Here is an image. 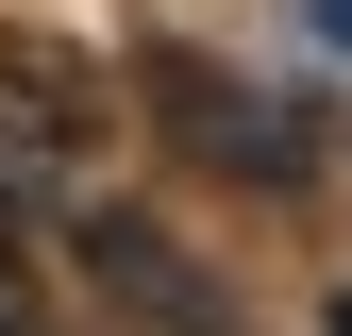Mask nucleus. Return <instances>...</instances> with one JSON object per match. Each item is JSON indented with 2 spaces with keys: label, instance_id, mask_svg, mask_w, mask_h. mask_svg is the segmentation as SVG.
I'll return each instance as SVG.
<instances>
[{
  "label": "nucleus",
  "instance_id": "obj_2",
  "mask_svg": "<svg viewBox=\"0 0 352 336\" xmlns=\"http://www.w3.org/2000/svg\"><path fill=\"white\" fill-rule=\"evenodd\" d=\"M84 168H101V101H84V67L0 51V185H17V202H84Z\"/></svg>",
  "mask_w": 352,
  "mask_h": 336
},
{
  "label": "nucleus",
  "instance_id": "obj_1",
  "mask_svg": "<svg viewBox=\"0 0 352 336\" xmlns=\"http://www.w3.org/2000/svg\"><path fill=\"white\" fill-rule=\"evenodd\" d=\"M151 118H168L201 168H235V185H302V168H319V118H302V101H252V84H218L201 51H151Z\"/></svg>",
  "mask_w": 352,
  "mask_h": 336
},
{
  "label": "nucleus",
  "instance_id": "obj_3",
  "mask_svg": "<svg viewBox=\"0 0 352 336\" xmlns=\"http://www.w3.org/2000/svg\"><path fill=\"white\" fill-rule=\"evenodd\" d=\"M84 286H101V303H135L151 336H235L218 269H201V252H168L151 219H118V202H84Z\"/></svg>",
  "mask_w": 352,
  "mask_h": 336
},
{
  "label": "nucleus",
  "instance_id": "obj_6",
  "mask_svg": "<svg viewBox=\"0 0 352 336\" xmlns=\"http://www.w3.org/2000/svg\"><path fill=\"white\" fill-rule=\"evenodd\" d=\"M336 336H352V303H336Z\"/></svg>",
  "mask_w": 352,
  "mask_h": 336
},
{
  "label": "nucleus",
  "instance_id": "obj_4",
  "mask_svg": "<svg viewBox=\"0 0 352 336\" xmlns=\"http://www.w3.org/2000/svg\"><path fill=\"white\" fill-rule=\"evenodd\" d=\"M0 336H51V303H34V235H17V185H0Z\"/></svg>",
  "mask_w": 352,
  "mask_h": 336
},
{
  "label": "nucleus",
  "instance_id": "obj_5",
  "mask_svg": "<svg viewBox=\"0 0 352 336\" xmlns=\"http://www.w3.org/2000/svg\"><path fill=\"white\" fill-rule=\"evenodd\" d=\"M319 17H336V34H352V0H319Z\"/></svg>",
  "mask_w": 352,
  "mask_h": 336
}]
</instances>
